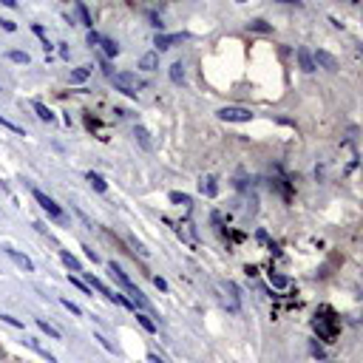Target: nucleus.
<instances>
[{
    "mask_svg": "<svg viewBox=\"0 0 363 363\" xmlns=\"http://www.w3.org/2000/svg\"><path fill=\"white\" fill-rule=\"evenodd\" d=\"M139 69H145V71H157V69H159V54H157V51L142 54V57H139Z\"/></svg>",
    "mask_w": 363,
    "mask_h": 363,
    "instance_id": "obj_10",
    "label": "nucleus"
},
{
    "mask_svg": "<svg viewBox=\"0 0 363 363\" xmlns=\"http://www.w3.org/2000/svg\"><path fill=\"white\" fill-rule=\"evenodd\" d=\"M170 202H173V204H185V207H191V204H193V199H191L188 193H179V191H173V193H170Z\"/></svg>",
    "mask_w": 363,
    "mask_h": 363,
    "instance_id": "obj_21",
    "label": "nucleus"
},
{
    "mask_svg": "<svg viewBox=\"0 0 363 363\" xmlns=\"http://www.w3.org/2000/svg\"><path fill=\"white\" fill-rule=\"evenodd\" d=\"M3 6H9V9H17V0H0Z\"/></svg>",
    "mask_w": 363,
    "mask_h": 363,
    "instance_id": "obj_36",
    "label": "nucleus"
},
{
    "mask_svg": "<svg viewBox=\"0 0 363 363\" xmlns=\"http://www.w3.org/2000/svg\"><path fill=\"white\" fill-rule=\"evenodd\" d=\"M0 321H3V324H9V326H17V329H23V324H20L17 318H12V315H6V312H0Z\"/></svg>",
    "mask_w": 363,
    "mask_h": 363,
    "instance_id": "obj_29",
    "label": "nucleus"
},
{
    "mask_svg": "<svg viewBox=\"0 0 363 363\" xmlns=\"http://www.w3.org/2000/svg\"><path fill=\"white\" fill-rule=\"evenodd\" d=\"M23 344H26V346H28V349H35V352H37V355H40V357H46V360H48V363H57V357H54V355H51V352H48V349H46V346H40V344H37V341H35V338H23Z\"/></svg>",
    "mask_w": 363,
    "mask_h": 363,
    "instance_id": "obj_13",
    "label": "nucleus"
},
{
    "mask_svg": "<svg viewBox=\"0 0 363 363\" xmlns=\"http://www.w3.org/2000/svg\"><path fill=\"white\" fill-rule=\"evenodd\" d=\"M0 28H3V32H15V20H0Z\"/></svg>",
    "mask_w": 363,
    "mask_h": 363,
    "instance_id": "obj_33",
    "label": "nucleus"
},
{
    "mask_svg": "<svg viewBox=\"0 0 363 363\" xmlns=\"http://www.w3.org/2000/svg\"><path fill=\"white\" fill-rule=\"evenodd\" d=\"M60 261H63L66 267H71L74 272H80V261H77V258H74L71 253H66V250H63V253H60Z\"/></svg>",
    "mask_w": 363,
    "mask_h": 363,
    "instance_id": "obj_23",
    "label": "nucleus"
},
{
    "mask_svg": "<svg viewBox=\"0 0 363 363\" xmlns=\"http://www.w3.org/2000/svg\"><path fill=\"white\" fill-rule=\"evenodd\" d=\"M295 57H298V66H301V71H307V74H312V71H315V60H312V51H310L307 46H301V48L295 51Z\"/></svg>",
    "mask_w": 363,
    "mask_h": 363,
    "instance_id": "obj_8",
    "label": "nucleus"
},
{
    "mask_svg": "<svg viewBox=\"0 0 363 363\" xmlns=\"http://www.w3.org/2000/svg\"><path fill=\"white\" fill-rule=\"evenodd\" d=\"M60 304H63V307H66V310H69L71 315H82V310H80V307L74 304V301H69V298H63V301H60Z\"/></svg>",
    "mask_w": 363,
    "mask_h": 363,
    "instance_id": "obj_27",
    "label": "nucleus"
},
{
    "mask_svg": "<svg viewBox=\"0 0 363 363\" xmlns=\"http://www.w3.org/2000/svg\"><path fill=\"white\" fill-rule=\"evenodd\" d=\"M108 272H111V276H114V278H116L119 284H123V287H125L128 292H134V290H136V287H134V281L128 278V272H125L123 267H119L116 261H108Z\"/></svg>",
    "mask_w": 363,
    "mask_h": 363,
    "instance_id": "obj_7",
    "label": "nucleus"
},
{
    "mask_svg": "<svg viewBox=\"0 0 363 363\" xmlns=\"http://www.w3.org/2000/svg\"><path fill=\"white\" fill-rule=\"evenodd\" d=\"M0 363H3V357H0Z\"/></svg>",
    "mask_w": 363,
    "mask_h": 363,
    "instance_id": "obj_39",
    "label": "nucleus"
},
{
    "mask_svg": "<svg viewBox=\"0 0 363 363\" xmlns=\"http://www.w3.org/2000/svg\"><path fill=\"white\" fill-rule=\"evenodd\" d=\"M32 196H35V202H37V204L46 210V213H48L51 219H63V207H60V204H57V202H54L48 193H43L40 188H32Z\"/></svg>",
    "mask_w": 363,
    "mask_h": 363,
    "instance_id": "obj_4",
    "label": "nucleus"
},
{
    "mask_svg": "<svg viewBox=\"0 0 363 363\" xmlns=\"http://www.w3.org/2000/svg\"><path fill=\"white\" fill-rule=\"evenodd\" d=\"M247 32H258V35H267V32H272V26H269L267 20H261V17H258V20H250V23H247Z\"/></svg>",
    "mask_w": 363,
    "mask_h": 363,
    "instance_id": "obj_16",
    "label": "nucleus"
},
{
    "mask_svg": "<svg viewBox=\"0 0 363 363\" xmlns=\"http://www.w3.org/2000/svg\"><path fill=\"white\" fill-rule=\"evenodd\" d=\"M216 116L222 123H250L253 119V111L250 108H241V105H224L216 111Z\"/></svg>",
    "mask_w": 363,
    "mask_h": 363,
    "instance_id": "obj_3",
    "label": "nucleus"
},
{
    "mask_svg": "<svg viewBox=\"0 0 363 363\" xmlns=\"http://www.w3.org/2000/svg\"><path fill=\"white\" fill-rule=\"evenodd\" d=\"M148 360H150V363H165V360H162V357H157V355H150Z\"/></svg>",
    "mask_w": 363,
    "mask_h": 363,
    "instance_id": "obj_37",
    "label": "nucleus"
},
{
    "mask_svg": "<svg viewBox=\"0 0 363 363\" xmlns=\"http://www.w3.org/2000/svg\"><path fill=\"white\" fill-rule=\"evenodd\" d=\"M170 82H176V85L185 82V66H182V63H173V66H170Z\"/></svg>",
    "mask_w": 363,
    "mask_h": 363,
    "instance_id": "obj_19",
    "label": "nucleus"
},
{
    "mask_svg": "<svg viewBox=\"0 0 363 363\" xmlns=\"http://www.w3.org/2000/svg\"><path fill=\"white\" fill-rule=\"evenodd\" d=\"M88 77H91V66H80V69H74V71L69 74L71 82H85Z\"/></svg>",
    "mask_w": 363,
    "mask_h": 363,
    "instance_id": "obj_18",
    "label": "nucleus"
},
{
    "mask_svg": "<svg viewBox=\"0 0 363 363\" xmlns=\"http://www.w3.org/2000/svg\"><path fill=\"white\" fill-rule=\"evenodd\" d=\"M185 40H188L185 32H179V35H162V32H157L154 46H157L159 51H165V48H173V46H179V43H185Z\"/></svg>",
    "mask_w": 363,
    "mask_h": 363,
    "instance_id": "obj_6",
    "label": "nucleus"
},
{
    "mask_svg": "<svg viewBox=\"0 0 363 363\" xmlns=\"http://www.w3.org/2000/svg\"><path fill=\"white\" fill-rule=\"evenodd\" d=\"M103 71H105V77H111V74H114V69H111L108 60H103Z\"/></svg>",
    "mask_w": 363,
    "mask_h": 363,
    "instance_id": "obj_35",
    "label": "nucleus"
},
{
    "mask_svg": "<svg viewBox=\"0 0 363 363\" xmlns=\"http://www.w3.org/2000/svg\"><path fill=\"white\" fill-rule=\"evenodd\" d=\"M3 253L20 267V269H26V272H35V264H32V258L28 256H23V253H17V250H12V247H3Z\"/></svg>",
    "mask_w": 363,
    "mask_h": 363,
    "instance_id": "obj_9",
    "label": "nucleus"
},
{
    "mask_svg": "<svg viewBox=\"0 0 363 363\" xmlns=\"http://www.w3.org/2000/svg\"><path fill=\"white\" fill-rule=\"evenodd\" d=\"M85 281H88V287H91V290H97V292H100V295H105L108 301L114 298V290H108V287H105L100 278H94V276H91V272H85Z\"/></svg>",
    "mask_w": 363,
    "mask_h": 363,
    "instance_id": "obj_11",
    "label": "nucleus"
},
{
    "mask_svg": "<svg viewBox=\"0 0 363 363\" xmlns=\"http://www.w3.org/2000/svg\"><path fill=\"white\" fill-rule=\"evenodd\" d=\"M0 125H3V128H9V131H15V134H23V128H20V125L9 123V119H3V116H0Z\"/></svg>",
    "mask_w": 363,
    "mask_h": 363,
    "instance_id": "obj_30",
    "label": "nucleus"
},
{
    "mask_svg": "<svg viewBox=\"0 0 363 363\" xmlns=\"http://www.w3.org/2000/svg\"><path fill=\"white\" fill-rule=\"evenodd\" d=\"M134 136H136V142H139L145 150H150V148H154V142H150V134H148L142 125H136V128H134Z\"/></svg>",
    "mask_w": 363,
    "mask_h": 363,
    "instance_id": "obj_14",
    "label": "nucleus"
},
{
    "mask_svg": "<svg viewBox=\"0 0 363 363\" xmlns=\"http://www.w3.org/2000/svg\"><path fill=\"white\" fill-rule=\"evenodd\" d=\"M32 108L37 111V116L43 119V123H54V114H51V108H46L43 103H37V100H35V103H32Z\"/></svg>",
    "mask_w": 363,
    "mask_h": 363,
    "instance_id": "obj_17",
    "label": "nucleus"
},
{
    "mask_svg": "<svg viewBox=\"0 0 363 363\" xmlns=\"http://www.w3.org/2000/svg\"><path fill=\"white\" fill-rule=\"evenodd\" d=\"M77 15H80V20H82V23L88 26V28H91V26H94V23H91V12L85 9V3H77Z\"/></svg>",
    "mask_w": 363,
    "mask_h": 363,
    "instance_id": "obj_25",
    "label": "nucleus"
},
{
    "mask_svg": "<svg viewBox=\"0 0 363 363\" xmlns=\"http://www.w3.org/2000/svg\"><path fill=\"white\" fill-rule=\"evenodd\" d=\"M278 3H298V0H278Z\"/></svg>",
    "mask_w": 363,
    "mask_h": 363,
    "instance_id": "obj_38",
    "label": "nucleus"
},
{
    "mask_svg": "<svg viewBox=\"0 0 363 363\" xmlns=\"http://www.w3.org/2000/svg\"><path fill=\"white\" fill-rule=\"evenodd\" d=\"M6 60H12V63H28V60H32V57H28L26 51H6Z\"/></svg>",
    "mask_w": 363,
    "mask_h": 363,
    "instance_id": "obj_22",
    "label": "nucleus"
},
{
    "mask_svg": "<svg viewBox=\"0 0 363 363\" xmlns=\"http://www.w3.org/2000/svg\"><path fill=\"white\" fill-rule=\"evenodd\" d=\"M100 46H103V51H105L108 57H116V54H119V46H116L111 37H100Z\"/></svg>",
    "mask_w": 363,
    "mask_h": 363,
    "instance_id": "obj_20",
    "label": "nucleus"
},
{
    "mask_svg": "<svg viewBox=\"0 0 363 363\" xmlns=\"http://www.w3.org/2000/svg\"><path fill=\"white\" fill-rule=\"evenodd\" d=\"M202 193H204V196H210V199H213V196L219 193V188H216V179H213V176H204V179H202Z\"/></svg>",
    "mask_w": 363,
    "mask_h": 363,
    "instance_id": "obj_15",
    "label": "nucleus"
},
{
    "mask_svg": "<svg viewBox=\"0 0 363 363\" xmlns=\"http://www.w3.org/2000/svg\"><path fill=\"white\" fill-rule=\"evenodd\" d=\"M37 326H40V329L46 332V335H51V338H60V332H57V329H54V326H51L48 321H43V318H37Z\"/></svg>",
    "mask_w": 363,
    "mask_h": 363,
    "instance_id": "obj_24",
    "label": "nucleus"
},
{
    "mask_svg": "<svg viewBox=\"0 0 363 363\" xmlns=\"http://www.w3.org/2000/svg\"><path fill=\"white\" fill-rule=\"evenodd\" d=\"M312 326H315V332H318V338L326 341V344H332V341H335V335H338V318L332 315V310H321V312L315 315Z\"/></svg>",
    "mask_w": 363,
    "mask_h": 363,
    "instance_id": "obj_1",
    "label": "nucleus"
},
{
    "mask_svg": "<svg viewBox=\"0 0 363 363\" xmlns=\"http://www.w3.org/2000/svg\"><path fill=\"white\" fill-rule=\"evenodd\" d=\"M69 281H71V284H74V287H77V290H80V292H85V295H91V287H88V284H85V281H80V278H74V276H71V278H69Z\"/></svg>",
    "mask_w": 363,
    "mask_h": 363,
    "instance_id": "obj_28",
    "label": "nucleus"
},
{
    "mask_svg": "<svg viewBox=\"0 0 363 363\" xmlns=\"http://www.w3.org/2000/svg\"><path fill=\"white\" fill-rule=\"evenodd\" d=\"M85 179L91 182V188H94L97 193H105V191H108V182H105V179H103L97 170H88V173H85Z\"/></svg>",
    "mask_w": 363,
    "mask_h": 363,
    "instance_id": "obj_12",
    "label": "nucleus"
},
{
    "mask_svg": "<svg viewBox=\"0 0 363 363\" xmlns=\"http://www.w3.org/2000/svg\"><path fill=\"white\" fill-rule=\"evenodd\" d=\"M108 80L114 82V88H116V91H123L125 97H134V100H136L139 88H142V82H139V80H136V74H131V71H114Z\"/></svg>",
    "mask_w": 363,
    "mask_h": 363,
    "instance_id": "obj_2",
    "label": "nucleus"
},
{
    "mask_svg": "<svg viewBox=\"0 0 363 363\" xmlns=\"http://www.w3.org/2000/svg\"><path fill=\"white\" fill-rule=\"evenodd\" d=\"M136 321H139V324H142V326H145L148 332H157V324H154V321H150V318H148L145 312H136Z\"/></svg>",
    "mask_w": 363,
    "mask_h": 363,
    "instance_id": "obj_26",
    "label": "nucleus"
},
{
    "mask_svg": "<svg viewBox=\"0 0 363 363\" xmlns=\"http://www.w3.org/2000/svg\"><path fill=\"white\" fill-rule=\"evenodd\" d=\"M154 284H157L162 292H168V281H165V278H159V276H157V278H154Z\"/></svg>",
    "mask_w": 363,
    "mask_h": 363,
    "instance_id": "obj_34",
    "label": "nucleus"
},
{
    "mask_svg": "<svg viewBox=\"0 0 363 363\" xmlns=\"http://www.w3.org/2000/svg\"><path fill=\"white\" fill-rule=\"evenodd\" d=\"M100 37L103 35H97V32H91V28H88V46H100Z\"/></svg>",
    "mask_w": 363,
    "mask_h": 363,
    "instance_id": "obj_32",
    "label": "nucleus"
},
{
    "mask_svg": "<svg viewBox=\"0 0 363 363\" xmlns=\"http://www.w3.org/2000/svg\"><path fill=\"white\" fill-rule=\"evenodd\" d=\"M269 281L276 284V287H287V284H290V281H287L284 276H272V272H269Z\"/></svg>",
    "mask_w": 363,
    "mask_h": 363,
    "instance_id": "obj_31",
    "label": "nucleus"
},
{
    "mask_svg": "<svg viewBox=\"0 0 363 363\" xmlns=\"http://www.w3.org/2000/svg\"><path fill=\"white\" fill-rule=\"evenodd\" d=\"M312 60H315V69H324V71H329V74H335V71L341 69L338 57H335V54H329L326 48H318V51H312Z\"/></svg>",
    "mask_w": 363,
    "mask_h": 363,
    "instance_id": "obj_5",
    "label": "nucleus"
}]
</instances>
